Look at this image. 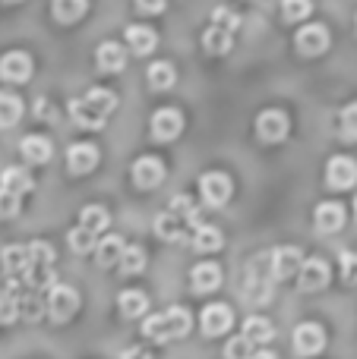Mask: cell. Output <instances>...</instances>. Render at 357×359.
<instances>
[{
  "mask_svg": "<svg viewBox=\"0 0 357 359\" xmlns=\"http://www.w3.org/2000/svg\"><path fill=\"white\" fill-rule=\"evenodd\" d=\"M247 303L253 306H263L269 303L272 297V278H269V255H257L247 268V278H244V287H240Z\"/></svg>",
  "mask_w": 357,
  "mask_h": 359,
  "instance_id": "obj_1",
  "label": "cell"
},
{
  "mask_svg": "<svg viewBox=\"0 0 357 359\" xmlns=\"http://www.w3.org/2000/svg\"><path fill=\"white\" fill-rule=\"evenodd\" d=\"M76 309H79V293H76L73 287L54 284V287L48 290V299H44V312H48V316L54 318L57 325L70 322V318L76 316Z\"/></svg>",
  "mask_w": 357,
  "mask_h": 359,
  "instance_id": "obj_2",
  "label": "cell"
},
{
  "mask_svg": "<svg viewBox=\"0 0 357 359\" xmlns=\"http://www.w3.org/2000/svg\"><path fill=\"white\" fill-rule=\"evenodd\" d=\"M304 265V252L297 246H278L269 252V274L272 280H285V278H297Z\"/></svg>",
  "mask_w": 357,
  "mask_h": 359,
  "instance_id": "obj_3",
  "label": "cell"
},
{
  "mask_svg": "<svg viewBox=\"0 0 357 359\" xmlns=\"http://www.w3.org/2000/svg\"><path fill=\"white\" fill-rule=\"evenodd\" d=\"M329 278H332V271H329V265L323 259H307L301 265V271H297V287H301L304 293H316L323 290V287L329 284Z\"/></svg>",
  "mask_w": 357,
  "mask_h": 359,
  "instance_id": "obj_4",
  "label": "cell"
},
{
  "mask_svg": "<svg viewBox=\"0 0 357 359\" xmlns=\"http://www.w3.org/2000/svg\"><path fill=\"white\" fill-rule=\"evenodd\" d=\"M200 192L209 205L219 208V205H225L231 198V180H228V174H221V170H209L200 180Z\"/></svg>",
  "mask_w": 357,
  "mask_h": 359,
  "instance_id": "obj_5",
  "label": "cell"
},
{
  "mask_svg": "<svg viewBox=\"0 0 357 359\" xmlns=\"http://www.w3.org/2000/svg\"><path fill=\"white\" fill-rule=\"evenodd\" d=\"M181 130H183L181 111H174V107H162V111H155V117H152V136H155L158 142H171V139H177Z\"/></svg>",
  "mask_w": 357,
  "mask_h": 359,
  "instance_id": "obj_6",
  "label": "cell"
},
{
  "mask_svg": "<svg viewBox=\"0 0 357 359\" xmlns=\"http://www.w3.org/2000/svg\"><path fill=\"white\" fill-rule=\"evenodd\" d=\"M326 48H329V29L326 25L313 22V25H304V29L297 32V50H301L304 57H316Z\"/></svg>",
  "mask_w": 357,
  "mask_h": 359,
  "instance_id": "obj_7",
  "label": "cell"
},
{
  "mask_svg": "<svg viewBox=\"0 0 357 359\" xmlns=\"http://www.w3.org/2000/svg\"><path fill=\"white\" fill-rule=\"evenodd\" d=\"M257 136L263 142H282L288 136V117L282 111H263L257 117Z\"/></svg>",
  "mask_w": 357,
  "mask_h": 359,
  "instance_id": "obj_8",
  "label": "cell"
},
{
  "mask_svg": "<svg viewBox=\"0 0 357 359\" xmlns=\"http://www.w3.org/2000/svg\"><path fill=\"white\" fill-rule=\"evenodd\" d=\"M32 76V57L22 50H10L0 57V79L6 82H29Z\"/></svg>",
  "mask_w": 357,
  "mask_h": 359,
  "instance_id": "obj_9",
  "label": "cell"
},
{
  "mask_svg": "<svg viewBox=\"0 0 357 359\" xmlns=\"http://www.w3.org/2000/svg\"><path fill=\"white\" fill-rule=\"evenodd\" d=\"M323 347H326V331H323L320 325L304 322L301 328L294 331V350L301 356H313V353H320Z\"/></svg>",
  "mask_w": 357,
  "mask_h": 359,
  "instance_id": "obj_10",
  "label": "cell"
},
{
  "mask_svg": "<svg viewBox=\"0 0 357 359\" xmlns=\"http://www.w3.org/2000/svg\"><path fill=\"white\" fill-rule=\"evenodd\" d=\"M326 183L332 186V189H351V186L357 183V164L345 155L332 158L329 168H326Z\"/></svg>",
  "mask_w": 357,
  "mask_h": 359,
  "instance_id": "obj_11",
  "label": "cell"
},
{
  "mask_svg": "<svg viewBox=\"0 0 357 359\" xmlns=\"http://www.w3.org/2000/svg\"><path fill=\"white\" fill-rule=\"evenodd\" d=\"M200 322H202V334H206V337H219V334H225V331L231 328L234 316H231V309H228V306L215 303V306H206V309H202Z\"/></svg>",
  "mask_w": 357,
  "mask_h": 359,
  "instance_id": "obj_12",
  "label": "cell"
},
{
  "mask_svg": "<svg viewBox=\"0 0 357 359\" xmlns=\"http://www.w3.org/2000/svg\"><path fill=\"white\" fill-rule=\"evenodd\" d=\"M162 180H164V164L158 161V158H139V161L133 164V183H136L139 189H155Z\"/></svg>",
  "mask_w": 357,
  "mask_h": 359,
  "instance_id": "obj_13",
  "label": "cell"
},
{
  "mask_svg": "<svg viewBox=\"0 0 357 359\" xmlns=\"http://www.w3.org/2000/svg\"><path fill=\"white\" fill-rule=\"evenodd\" d=\"M95 164H98V149H95V145H89V142L70 145V151H67V168H70V174H89Z\"/></svg>",
  "mask_w": 357,
  "mask_h": 359,
  "instance_id": "obj_14",
  "label": "cell"
},
{
  "mask_svg": "<svg viewBox=\"0 0 357 359\" xmlns=\"http://www.w3.org/2000/svg\"><path fill=\"white\" fill-rule=\"evenodd\" d=\"M313 224L323 233H335V230L345 227V208H342L339 202H323L313 215Z\"/></svg>",
  "mask_w": 357,
  "mask_h": 359,
  "instance_id": "obj_15",
  "label": "cell"
},
{
  "mask_svg": "<svg viewBox=\"0 0 357 359\" xmlns=\"http://www.w3.org/2000/svg\"><path fill=\"white\" fill-rule=\"evenodd\" d=\"M244 337L247 344H250V347H266V344L272 341V337H275V328H272V322L269 318H263V316H250L244 322Z\"/></svg>",
  "mask_w": 357,
  "mask_h": 359,
  "instance_id": "obj_16",
  "label": "cell"
},
{
  "mask_svg": "<svg viewBox=\"0 0 357 359\" xmlns=\"http://www.w3.org/2000/svg\"><path fill=\"white\" fill-rule=\"evenodd\" d=\"M32 262H29V249L25 246H6L4 249V271L10 280H22L29 274Z\"/></svg>",
  "mask_w": 357,
  "mask_h": 359,
  "instance_id": "obj_17",
  "label": "cell"
},
{
  "mask_svg": "<svg viewBox=\"0 0 357 359\" xmlns=\"http://www.w3.org/2000/svg\"><path fill=\"white\" fill-rule=\"evenodd\" d=\"M190 284H193L196 293L215 290V287L221 284V268L215 265V262H202V265H196L193 271H190Z\"/></svg>",
  "mask_w": 357,
  "mask_h": 359,
  "instance_id": "obj_18",
  "label": "cell"
},
{
  "mask_svg": "<svg viewBox=\"0 0 357 359\" xmlns=\"http://www.w3.org/2000/svg\"><path fill=\"white\" fill-rule=\"evenodd\" d=\"M19 151H22V158L32 164H48L51 155H54V145L44 136H25L22 142H19Z\"/></svg>",
  "mask_w": 357,
  "mask_h": 359,
  "instance_id": "obj_19",
  "label": "cell"
},
{
  "mask_svg": "<svg viewBox=\"0 0 357 359\" xmlns=\"http://www.w3.org/2000/svg\"><path fill=\"white\" fill-rule=\"evenodd\" d=\"M95 57H98V67L105 69V73H117L126 63V50H124V44H117V41H101Z\"/></svg>",
  "mask_w": 357,
  "mask_h": 359,
  "instance_id": "obj_20",
  "label": "cell"
},
{
  "mask_svg": "<svg viewBox=\"0 0 357 359\" xmlns=\"http://www.w3.org/2000/svg\"><path fill=\"white\" fill-rule=\"evenodd\" d=\"M162 325H164V341H177L190 331V312L174 306V309L162 312Z\"/></svg>",
  "mask_w": 357,
  "mask_h": 359,
  "instance_id": "obj_21",
  "label": "cell"
},
{
  "mask_svg": "<svg viewBox=\"0 0 357 359\" xmlns=\"http://www.w3.org/2000/svg\"><path fill=\"white\" fill-rule=\"evenodd\" d=\"M19 280H10L6 287H0V322L10 325L19 318Z\"/></svg>",
  "mask_w": 357,
  "mask_h": 359,
  "instance_id": "obj_22",
  "label": "cell"
},
{
  "mask_svg": "<svg viewBox=\"0 0 357 359\" xmlns=\"http://www.w3.org/2000/svg\"><path fill=\"white\" fill-rule=\"evenodd\" d=\"M126 243L120 240V236H105L101 243H95V259H98L101 268H114L120 262V255H124Z\"/></svg>",
  "mask_w": 357,
  "mask_h": 359,
  "instance_id": "obj_23",
  "label": "cell"
},
{
  "mask_svg": "<svg viewBox=\"0 0 357 359\" xmlns=\"http://www.w3.org/2000/svg\"><path fill=\"white\" fill-rule=\"evenodd\" d=\"M155 32L149 29V25H130V29H126V44H130V50L133 54H152V50H155Z\"/></svg>",
  "mask_w": 357,
  "mask_h": 359,
  "instance_id": "obj_24",
  "label": "cell"
},
{
  "mask_svg": "<svg viewBox=\"0 0 357 359\" xmlns=\"http://www.w3.org/2000/svg\"><path fill=\"white\" fill-rule=\"evenodd\" d=\"M32 186L35 183H32V177H29V170L25 168H6L4 177H0V189L13 192V196H19V198H22Z\"/></svg>",
  "mask_w": 357,
  "mask_h": 359,
  "instance_id": "obj_25",
  "label": "cell"
},
{
  "mask_svg": "<svg viewBox=\"0 0 357 359\" xmlns=\"http://www.w3.org/2000/svg\"><path fill=\"white\" fill-rule=\"evenodd\" d=\"M70 117H73L76 126H82V130H101V126H105V117H98L82 98L70 101Z\"/></svg>",
  "mask_w": 357,
  "mask_h": 359,
  "instance_id": "obj_26",
  "label": "cell"
},
{
  "mask_svg": "<svg viewBox=\"0 0 357 359\" xmlns=\"http://www.w3.org/2000/svg\"><path fill=\"white\" fill-rule=\"evenodd\" d=\"M183 224H187V221H181V217H174L168 211V215H158L155 217V233L162 236V240H168V243H181L183 236H187Z\"/></svg>",
  "mask_w": 357,
  "mask_h": 359,
  "instance_id": "obj_27",
  "label": "cell"
},
{
  "mask_svg": "<svg viewBox=\"0 0 357 359\" xmlns=\"http://www.w3.org/2000/svg\"><path fill=\"white\" fill-rule=\"evenodd\" d=\"M82 101H86V104L92 107V111L98 114V117H105V120H108V114H111L114 107H117V95L108 92V88H89L86 98H82Z\"/></svg>",
  "mask_w": 357,
  "mask_h": 359,
  "instance_id": "obj_28",
  "label": "cell"
},
{
  "mask_svg": "<svg viewBox=\"0 0 357 359\" xmlns=\"http://www.w3.org/2000/svg\"><path fill=\"white\" fill-rule=\"evenodd\" d=\"M117 306L126 318H139L145 309H149V297H145L143 290H124L117 297Z\"/></svg>",
  "mask_w": 357,
  "mask_h": 359,
  "instance_id": "obj_29",
  "label": "cell"
},
{
  "mask_svg": "<svg viewBox=\"0 0 357 359\" xmlns=\"http://www.w3.org/2000/svg\"><path fill=\"white\" fill-rule=\"evenodd\" d=\"M19 316L29 318V322H38V318L44 316V297L35 290H19Z\"/></svg>",
  "mask_w": 357,
  "mask_h": 359,
  "instance_id": "obj_30",
  "label": "cell"
},
{
  "mask_svg": "<svg viewBox=\"0 0 357 359\" xmlns=\"http://www.w3.org/2000/svg\"><path fill=\"white\" fill-rule=\"evenodd\" d=\"M193 249L196 252H215V249H221V233L215 227H209V224H200V227H196V233H193Z\"/></svg>",
  "mask_w": 357,
  "mask_h": 359,
  "instance_id": "obj_31",
  "label": "cell"
},
{
  "mask_svg": "<svg viewBox=\"0 0 357 359\" xmlns=\"http://www.w3.org/2000/svg\"><path fill=\"white\" fill-rule=\"evenodd\" d=\"M79 227L82 230H89V233H105V227H108V211L105 208H98V205H89V208H82L79 211Z\"/></svg>",
  "mask_w": 357,
  "mask_h": 359,
  "instance_id": "obj_32",
  "label": "cell"
},
{
  "mask_svg": "<svg viewBox=\"0 0 357 359\" xmlns=\"http://www.w3.org/2000/svg\"><path fill=\"white\" fill-rule=\"evenodd\" d=\"M19 117H22V101L13 92H0V130L13 126Z\"/></svg>",
  "mask_w": 357,
  "mask_h": 359,
  "instance_id": "obj_33",
  "label": "cell"
},
{
  "mask_svg": "<svg viewBox=\"0 0 357 359\" xmlns=\"http://www.w3.org/2000/svg\"><path fill=\"white\" fill-rule=\"evenodd\" d=\"M86 10H89V4H86V0H57V4H54V10H51V13H54V19H57V22H63V25H67V22H76V19H79Z\"/></svg>",
  "mask_w": 357,
  "mask_h": 359,
  "instance_id": "obj_34",
  "label": "cell"
},
{
  "mask_svg": "<svg viewBox=\"0 0 357 359\" xmlns=\"http://www.w3.org/2000/svg\"><path fill=\"white\" fill-rule=\"evenodd\" d=\"M202 44H206L209 54H228V50H231V44H234V35H228V32L209 25L206 35H202Z\"/></svg>",
  "mask_w": 357,
  "mask_h": 359,
  "instance_id": "obj_35",
  "label": "cell"
},
{
  "mask_svg": "<svg viewBox=\"0 0 357 359\" xmlns=\"http://www.w3.org/2000/svg\"><path fill=\"white\" fill-rule=\"evenodd\" d=\"M174 67L171 63H164V60H158V63H152L149 67V86L152 88H158V92H164V88H171L174 86Z\"/></svg>",
  "mask_w": 357,
  "mask_h": 359,
  "instance_id": "obj_36",
  "label": "cell"
},
{
  "mask_svg": "<svg viewBox=\"0 0 357 359\" xmlns=\"http://www.w3.org/2000/svg\"><path fill=\"white\" fill-rule=\"evenodd\" d=\"M29 262L35 268H51L54 265V246L51 243H44V240H35V243H29Z\"/></svg>",
  "mask_w": 357,
  "mask_h": 359,
  "instance_id": "obj_37",
  "label": "cell"
},
{
  "mask_svg": "<svg viewBox=\"0 0 357 359\" xmlns=\"http://www.w3.org/2000/svg\"><path fill=\"white\" fill-rule=\"evenodd\" d=\"M117 268L124 274H136V271H143L145 268V252L139 246H126L124 249V255H120V262H117Z\"/></svg>",
  "mask_w": 357,
  "mask_h": 359,
  "instance_id": "obj_38",
  "label": "cell"
},
{
  "mask_svg": "<svg viewBox=\"0 0 357 359\" xmlns=\"http://www.w3.org/2000/svg\"><path fill=\"white\" fill-rule=\"evenodd\" d=\"M67 243H70V249H73V252H76V255H86V252H95V236H92V233H89V230H82V227H73V230H70Z\"/></svg>",
  "mask_w": 357,
  "mask_h": 359,
  "instance_id": "obj_39",
  "label": "cell"
},
{
  "mask_svg": "<svg viewBox=\"0 0 357 359\" xmlns=\"http://www.w3.org/2000/svg\"><path fill=\"white\" fill-rule=\"evenodd\" d=\"M212 25L215 29H221V32H228V35H234V29L240 25V19H238V13L234 10L219 6V10H212Z\"/></svg>",
  "mask_w": 357,
  "mask_h": 359,
  "instance_id": "obj_40",
  "label": "cell"
},
{
  "mask_svg": "<svg viewBox=\"0 0 357 359\" xmlns=\"http://www.w3.org/2000/svg\"><path fill=\"white\" fill-rule=\"evenodd\" d=\"M342 139H348V142H357V101L354 104H348L345 111H342V126H339Z\"/></svg>",
  "mask_w": 357,
  "mask_h": 359,
  "instance_id": "obj_41",
  "label": "cell"
},
{
  "mask_svg": "<svg viewBox=\"0 0 357 359\" xmlns=\"http://www.w3.org/2000/svg\"><path fill=\"white\" fill-rule=\"evenodd\" d=\"M310 10H313V6H310L307 0H288V4L282 6V16L288 19V22H297V19L310 16Z\"/></svg>",
  "mask_w": 357,
  "mask_h": 359,
  "instance_id": "obj_42",
  "label": "cell"
},
{
  "mask_svg": "<svg viewBox=\"0 0 357 359\" xmlns=\"http://www.w3.org/2000/svg\"><path fill=\"white\" fill-rule=\"evenodd\" d=\"M250 356H253V347L244 341V337H234V341L225 347V359H250Z\"/></svg>",
  "mask_w": 357,
  "mask_h": 359,
  "instance_id": "obj_43",
  "label": "cell"
},
{
  "mask_svg": "<svg viewBox=\"0 0 357 359\" xmlns=\"http://www.w3.org/2000/svg\"><path fill=\"white\" fill-rule=\"evenodd\" d=\"M339 265H342V278H345V284H357V252H342Z\"/></svg>",
  "mask_w": 357,
  "mask_h": 359,
  "instance_id": "obj_44",
  "label": "cell"
},
{
  "mask_svg": "<svg viewBox=\"0 0 357 359\" xmlns=\"http://www.w3.org/2000/svg\"><path fill=\"white\" fill-rule=\"evenodd\" d=\"M143 331H145V337H152V341L164 344V325H162V312H158V316H149V318H145Z\"/></svg>",
  "mask_w": 357,
  "mask_h": 359,
  "instance_id": "obj_45",
  "label": "cell"
},
{
  "mask_svg": "<svg viewBox=\"0 0 357 359\" xmlns=\"http://www.w3.org/2000/svg\"><path fill=\"white\" fill-rule=\"evenodd\" d=\"M13 215H19V196L0 189V217H13Z\"/></svg>",
  "mask_w": 357,
  "mask_h": 359,
  "instance_id": "obj_46",
  "label": "cell"
},
{
  "mask_svg": "<svg viewBox=\"0 0 357 359\" xmlns=\"http://www.w3.org/2000/svg\"><path fill=\"white\" fill-rule=\"evenodd\" d=\"M120 359H152V353H145L143 347H130V350H124Z\"/></svg>",
  "mask_w": 357,
  "mask_h": 359,
  "instance_id": "obj_47",
  "label": "cell"
},
{
  "mask_svg": "<svg viewBox=\"0 0 357 359\" xmlns=\"http://www.w3.org/2000/svg\"><path fill=\"white\" fill-rule=\"evenodd\" d=\"M136 10L139 13H162L164 4H136Z\"/></svg>",
  "mask_w": 357,
  "mask_h": 359,
  "instance_id": "obj_48",
  "label": "cell"
},
{
  "mask_svg": "<svg viewBox=\"0 0 357 359\" xmlns=\"http://www.w3.org/2000/svg\"><path fill=\"white\" fill-rule=\"evenodd\" d=\"M250 359H275V353H269V350H257Z\"/></svg>",
  "mask_w": 357,
  "mask_h": 359,
  "instance_id": "obj_49",
  "label": "cell"
},
{
  "mask_svg": "<svg viewBox=\"0 0 357 359\" xmlns=\"http://www.w3.org/2000/svg\"><path fill=\"white\" fill-rule=\"evenodd\" d=\"M354 215H357V198H354Z\"/></svg>",
  "mask_w": 357,
  "mask_h": 359,
  "instance_id": "obj_50",
  "label": "cell"
}]
</instances>
